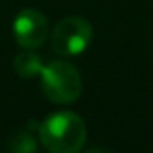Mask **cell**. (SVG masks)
Instances as JSON below:
<instances>
[{"mask_svg":"<svg viewBox=\"0 0 153 153\" xmlns=\"http://www.w3.org/2000/svg\"><path fill=\"white\" fill-rule=\"evenodd\" d=\"M38 139L51 153H78L87 142V126L78 114L61 110L40 123Z\"/></svg>","mask_w":153,"mask_h":153,"instance_id":"obj_1","label":"cell"},{"mask_svg":"<svg viewBox=\"0 0 153 153\" xmlns=\"http://www.w3.org/2000/svg\"><path fill=\"white\" fill-rule=\"evenodd\" d=\"M40 79L45 97L54 105H70L78 101L83 92V79L79 70L63 59H54L43 65Z\"/></svg>","mask_w":153,"mask_h":153,"instance_id":"obj_2","label":"cell"},{"mask_svg":"<svg viewBox=\"0 0 153 153\" xmlns=\"http://www.w3.org/2000/svg\"><path fill=\"white\" fill-rule=\"evenodd\" d=\"M92 25L81 16H67L56 24L51 34L52 51L59 56H79L92 43Z\"/></svg>","mask_w":153,"mask_h":153,"instance_id":"obj_3","label":"cell"},{"mask_svg":"<svg viewBox=\"0 0 153 153\" xmlns=\"http://www.w3.org/2000/svg\"><path fill=\"white\" fill-rule=\"evenodd\" d=\"M13 36L22 49H31V51L40 49L49 38L47 16L33 7L22 9L13 22Z\"/></svg>","mask_w":153,"mask_h":153,"instance_id":"obj_4","label":"cell"},{"mask_svg":"<svg viewBox=\"0 0 153 153\" xmlns=\"http://www.w3.org/2000/svg\"><path fill=\"white\" fill-rule=\"evenodd\" d=\"M43 59L31 49H24V52L16 54L13 59V68L15 72L24 79H33L36 76H40L43 68Z\"/></svg>","mask_w":153,"mask_h":153,"instance_id":"obj_5","label":"cell"},{"mask_svg":"<svg viewBox=\"0 0 153 153\" xmlns=\"http://www.w3.org/2000/svg\"><path fill=\"white\" fill-rule=\"evenodd\" d=\"M7 149L13 153H36L38 140L33 131H16L7 140Z\"/></svg>","mask_w":153,"mask_h":153,"instance_id":"obj_6","label":"cell"}]
</instances>
